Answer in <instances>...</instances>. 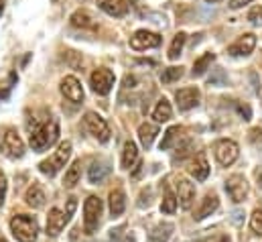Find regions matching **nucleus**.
<instances>
[{
  "label": "nucleus",
  "mask_w": 262,
  "mask_h": 242,
  "mask_svg": "<svg viewBox=\"0 0 262 242\" xmlns=\"http://www.w3.org/2000/svg\"><path fill=\"white\" fill-rule=\"evenodd\" d=\"M59 138V120L49 116L45 122L37 124L33 130H31V136H29V145L33 151L41 153L49 147H53Z\"/></svg>",
  "instance_id": "1"
},
{
  "label": "nucleus",
  "mask_w": 262,
  "mask_h": 242,
  "mask_svg": "<svg viewBox=\"0 0 262 242\" xmlns=\"http://www.w3.org/2000/svg\"><path fill=\"white\" fill-rule=\"evenodd\" d=\"M10 230H12V236L18 242H35L37 234H39V224L33 216L16 214L10 220Z\"/></svg>",
  "instance_id": "2"
},
{
  "label": "nucleus",
  "mask_w": 262,
  "mask_h": 242,
  "mask_svg": "<svg viewBox=\"0 0 262 242\" xmlns=\"http://www.w3.org/2000/svg\"><path fill=\"white\" fill-rule=\"evenodd\" d=\"M69 157H71V143H69V140H63V143L57 147V151H55L49 159L41 161L39 171H41L43 175L53 177V175H57V171H61V169L66 167V163L69 161Z\"/></svg>",
  "instance_id": "3"
},
{
  "label": "nucleus",
  "mask_w": 262,
  "mask_h": 242,
  "mask_svg": "<svg viewBox=\"0 0 262 242\" xmlns=\"http://www.w3.org/2000/svg\"><path fill=\"white\" fill-rule=\"evenodd\" d=\"M102 210H104V204L100 197L90 195L85 199V204H83V230H85V234H94L98 230Z\"/></svg>",
  "instance_id": "4"
},
{
  "label": "nucleus",
  "mask_w": 262,
  "mask_h": 242,
  "mask_svg": "<svg viewBox=\"0 0 262 242\" xmlns=\"http://www.w3.org/2000/svg\"><path fill=\"white\" fill-rule=\"evenodd\" d=\"M114 82H116V77H114L112 69H108V67H98L90 75V86L98 96H108L114 88Z\"/></svg>",
  "instance_id": "5"
},
{
  "label": "nucleus",
  "mask_w": 262,
  "mask_h": 242,
  "mask_svg": "<svg viewBox=\"0 0 262 242\" xmlns=\"http://www.w3.org/2000/svg\"><path fill=\"white\" fill-rule=\"evenodd\" d=\"M0 151L8 159H20L25 155V143L16 130H6L0 138Z\"/></svg>",
  "instance_id": "6"
},
{
  "label": "nucleus",
  "mask_w": 262,
  "mask_h": 242,
  "mask_svg": "<svg viewBox=\"0 0 262 242\" xmlns=\"http://www.w3.org/2000/svg\"><path fill=\"white\" fill-rule=\"evenodd\" d=\"M213 153H215V159H217L220 165L230 167L232 163H236V159L240 155V149L232 138H220L213 145Z\"/></svg>",
  "instance_id": "7"
},
{
  "label": "nucleus",
  "mask_w": 262,
  "mask_h": 242,
  "mask_svg": "<svg viewBox=\"0 0 262 242\" xmlns=\"http://www.w3.org/2000/svg\"><path fill=\"white\" fill-rule=\"evenodd\" d=\"M83 124H85L88 132H90L94 138H98L100 143H108V140H110V126H108V122L104 120L100 114H96V112H85Z\"/></svg>",
  "instance_id": "8"
},
{
  "label": "nucleus",
  "mask_w": 262,
  "mask_h": 242,
  "mask_svg": "<svg viewBox=\"0 0 262 242\" xmlns=\"http://www.w3.org/2000/svg\"><path fill=\"white\" fill-rule=\"evenodd\" d=\"M163 41V37L159 33H152V31H146V29H140L136 31L130 37V47L134 51H146V49H155L159 47Z\"/></svg>",
  "instance_id": "9"
},
{
  "label": "nucleus",
  "mask_w": 262,
  "mask_h": 242,
  "mask_svg": "<svg viewBox=\"0 0 262 242\" xmlns=\"http://www.w3.org/2000/svg\"><path fill=\"white\" fill-rule=\"evenodd\" d=\"M59 90H61V94L69 102H73V104H81L83 102V88H81V82L75 75H66L61 79Z\"/></svg>",
  "instance_id": "10"
},
{
  "label": "nucleus",
  "mask_w": 262,
  "mask_h": 242,
  "mask_svg": "<svg viewBox=\"0 0 262 242\" xmlns=\"http://www.w3.org/2000/svg\"><path fill=\"white\" fill-rule=\"evenodd\" d=\"M256 47V35L252 33H244L242 37H238L230 47H228V53L234 55V57H246L254 51Z\"/></svg>",
  "instance_id": "11"
},
{
  "label": "nucleus",
  "mask_w": 262,
  "mask_h": 242,
  "mask_svg": "<svg viewBox=\"0 0 262 242\" xmlns=\"http://www.w3.org/2000/svg\"><path fill=\"white\" fill-rule=\"evenodd\" d=\"M226 191L232 197V201H236V204L244 201L246 195H248V182H246V177L244 175H232V177H228Z\"/></svg>",
  "instance_id": "12"
},
{
  "label": "nucleus",
  "mask_w": 262,
  "mask_h": 242,
  "mask_svg": "<svg viewBox=\"0 0 262 242\" xmlns=\"http://www.w3.org/2000/svg\"><path fill=\"white\" fill-rule=\"evenodd\" d=\"M199 98H201V94H199L197 88H183V90H179V92L175 94L177 106H179V110H183V112L195 108L197 104H199Z\"/></svg>",
  "instance_id": "13"
},
{
  "label": "nucleus",
  "mask_w": 262,
  "mask_h": 242,
  "mask_svg": "<svg viewBox=\"0 0 262 242\" xmlns=\"http://www.w3.org/2000/svg\"><path fill=\"white\" fill-rule=\"evenodd\" d=\"M193 199H195V185L189 182V179H179L177 182V201L181 204L183 210H189L193 206Z\"/></svg>",
  "instance_id": "14"
},
{
  "label": "nucleus",
  "mask_w": 262,
  "mask_h": 242,
  "mask_svg": "<svg viewBox=\"0 0 262 242\" xmlns=\"http://www.w3.org/2000/svg\"><path fill=\"white\" fill-rule=\"evenodd\" d=\"M69 222L66 218V214L59 208H51L49 216H47V234L49 236H59V232L66 228V224Z\"/></svg>",
  "instance_id": "15"
},
{
  "label": "nucleus",
  "mask_w": 262,
  "mask_h": 242,
  "mask_svg": "<svg viewBox=\"0 0 262 242\" xmlns=\"http://www.w3.org/2000/svg\"><path fill=\"white\" fill-rule=\"evenodd\" d=\"M187 171H189L191 177H195L197 182H205L207 175H209V163H207V157H205L203 153L195 155V159L189 163Z\"/></svg>",
  "instance_id": "16"
},
{
  "label": "nucleus",
  "mask_w": 262,
  "mask_h": 242,
  "mask_svg": "<svg viewBox=\"0 0 262 242\" xmlns=\"http://www.w3.org/2000/svg\"><path fill=\"white\" fill-rule=\"evenodd\" d=\"M71 25L75 27V29H90V31H96L98 29V23H96V18L85 10V8H79V10H75L73 14H71Z\"/></svg>",
  "instance_id": "17"
},
{
  "label": "nucleus",
  "mask_w": 262,
  "mask_h": 242,
  "mask_svg": "<svg viewBox=\"0 0 262 242\" xmlns=\"http://www.w3.org/2000/svg\"><path fill=\"white\" fill-rule=\"evenodd\" d=\"M98 6L110 16H124L128 12V0H98Z\"/></svg>",
  "instance_id": "18"
},
{
  "label": "nucleus",
  "mask_w": 262,
  "mask_h": 242,
  "mask_svg": "<svg viewBox=\"0 0 262 242\" xmlns=\"http://www.w3.org/2000/svg\"><path fill=\"white\" fill-rule=\"evenodd\" d=\"M157 134H159V126H157V124L142 122V124L138 126V138H140V145H142L144 149H150V145L155 143Z\"/></svg>",
  "instance_id": "19"
},
{
  "label": "nucleus",
  "mask_w": 262,
  "mask_h": 242,
  "mask_svg": "<svg viewBox=\"0 0 262 242\" xmlns=\"http://www.w3.org/2000/svg\"><path fill=\"white\" fill-rule=\"evenodd\" d=\"M175 226L169 224V222H163V224H157L150 232H148V238L146 242H169L171 234H173Z\"/></svg>",
  "instance_id": "20"
},
{
  "label": "nucleus",
  "mask_w": 262,
  "mask_h": 242,
  "mask_svg": "<svg viewBox=\"0 0 262 242\" xmlns=\"http://www.w3.org/2000/svg\"><path fill=\"white\" fill-rule=\"evenodd\" d=\"M25 201H27V206H31V208H41V206L45 204V191H43V187H41L39 183H33V185L27 189V193H25Z\"/></svg>",
  "instance_id": "21"
},
{
  "label": "nucleus",
  "mask_w": 262,
  "mask_h": 242,
  "mask_svg": "<svg viewBox=\"0 0 262 242\" xmlns=\"http://www.w3.org/2000/svg\"><path fill=\"white\" fill-rule=\"evenodd\" d=\"M124 208H126V195H124V191L120 187L118 189H112L110 191V214L112 216H122Z\"/></svg>",
  "instance_id": "22"
},
{
  "label": "nucleus",
  "mask_w": 262,
  "mask_h": 242,
  "mask_svg": "<svg viewBox=\"0 0 262 242\" xmlns=\"http://www.w3.org/2000/svg\"><path fill=\"white\" fill-rule=\"evenodd\" d=\"M217 206H220V199H217V195H205V199H203V201H201V206L197 208L195 220H203V218L211 216V214L217 210Z\"/></svg>",
  "instance_id": "23"
},
{
  "label": "nucleus",
  "mask_w": 262,
  "mask_h": 242,
  "mask_svg": "<svg viewBox=\"0 0 262 242\" xmlns=\"http://www.w3.org/2000/svg\"><path fill=\"white\" fill-rule=\"evenodd\" d=\"M108 173H110L108 163H104V161H96V163H92V167H90V171H88V179L98 185V183H102L106 177H108Z\"/></svg>",
  "instance_id": "24"
},
{
  "label": "nucleus",
  "mask_w": 262,
  "mask_h": 242,
  "mask_svg": "<svg viewBox=\"0 0 262 242\" xmlns=\"http://www.w3.org/2000/svg\"><path fill=\"white\" fill-rule=\"evenodd\" d=\"M138 161V149L132 140H126L124 147H122V167L124 169H132Z\"/></svg>",
  "instance_id": "25"
},
{
  "label": "nucleus",
  "mask_w": 262,
  "mask_h": 242,
  "mask_svg": "<svg viewBox=\"0 0 262 242\" xmlns=\"http://www.w3.org/2000/svg\"><path fill=\"white\" fill-rule=\"evenodd\" d=\"M171 116H173V108H171L169 100H167V98L159 100L157 106H155V110H152V118L157 122H169Z\"/></svg>",
  "instance_id": "26"
},
{
  "label": "nucleus",
  "mask_w": 262,
  "mask_h": 242,
  "mask_svg": "<svg viewBox=\"0 0 262 242\" xmlns=\"http://www.w3.org/2000/svg\"><path fill=\"white\" fill-rule=\"evenodd\" d=\"M181 134H183V126H171V128L165 132L163 140H161V151L171 149V147L181 138Z\"/></svg>",
  "instance_id": "27"
},
{
  "label": "nucleus",
  "mask_w": 262,
  "mask_h": 242,
  "mask_svg": "<svg viewBox=\"0 0 262 242\" xmlns=\"http://www.w3.org/2000/svg\"><path fill=\"white\" fill-rule=\"evenodd\" d=\"M79 177H81V161H73L71 167L67 169L66 177H63V185H66L67 189H71V187L77 185Z\"/></svg>",
  "instance_id": "28"
},
{
  "label": "nucleus",
  "mask_w": 262,
  "mask_h": 242,
  "mask_svg": "<svg viewBox=\"0 0 262 242\" xmlns=\"http://www.w3.org/2000/svg\"><path fill=\"white\" fill-rule=\"evenodd\" d=\"M213 59H215V55H213V53H203L199 59H195V63H193V69H191V73H193L195 77L203 75V73L209 69V65L213 63Z\"/></svg>",
  "instance_id": "29"
},
{
  "label": "nucleus",
  "mask_w": 262,
  "mask_h": 242,
  "mask_svg": "<svg viewBox=\"0 0 262 242\" xmlns=\"http://www.w3.org/2000/svg\"><path fill=\"white\" fill-rule=\"evenodd\" d=\"M185 41H187V35L185 33H177L175 35V39H173V43H171V47H169V59H179V55H181V51H183V47H185Z\"/></svg>",
  "instance_id": "30"
},
{
  "label": "nucleus",
  "mask_w": 262,
  "mask_h": 242,
  "mask_svg": "<svg viewBox=\"0 0 262 242\" xmlns=\"http://www.w3.org/2000/svg\"><path fill=\"white\" fill-rule=\"evenodd\" d=\"M175 210H177V197L173 195L171 189H165V199L161 204V212L163 214H175Z\"/></svg>",
  "instance_id": "31"
},
{
  "label": "nucleus",
  "mask_w": 262,
  "mask_h": 242,
  "mask_svg": "<svg viewBox=\"0 0 262 242\" xmlns=\"http://www.w3.org/2000/svg\"><path fill=\"white\" fill-rule=\"evenodd\" d=\"M183 75V67H167L161 75V82L163 84H171V82H177L179 77Z\"/></svg>",
  "instance_id": "32"
},
{
  "label": "nucleus",
  "mask_w": 262,
  "mask_h": 242,
  "mask_svg": "<svg viewBox=\"0 0 262 242\" xmlns=\"http://www.w3.org/2000/svg\"><path fill=\"white\" fill-rule=\"evenodd\" d=\"M250 228L254 234H262V210H254L250 216Z\"/></svg>",
  "instance_id": "33"
},
{
  "label": "nucleus",
  "mask_w": 262,
  "mask_h": 242,
  "mask_svg": "<svg viewBox=\"0 0 262 242\" xmlns=\"http://www.w3.org/2000/svg\"><path fill=\"white\" fill-rule=\"evenodd\" d=\"M248 21L252 25H262V6H254L250 12H248Z\"/></svg>",
  "instance_id": "34"
},
{
  "label": "nucleus",
  "mask_w": 262,
  "mask_h": 242,
  "mask_svg": "<svg viewBox=\"0 0 262 242\" xmlns=\"http://www.w3.org/2000/svg\"><path fill=\"white\" fill-rule=\"evenodd\" d=\"M236 108H238V112H240V116H242L244 120H250V118H252V110H250V106H248V104L238 102V104H236Z\"/></svg>",
  "instance_id": "35"
},
{
  "label": "nucleus",
  "mask_w": 262,
  "mask_h": 242,
  "mask_svg": "<svg viewBox=\"0 0 262 242\" xmlns=\"http://www.w3.org/2000/svg\"><path fill=\"white\" fill-rule=\"evenodd\" d=\"M197 242H230V238H228L226 234H222V232H215V234L205 236V238H201V240H197Z\"/></svg>",
  "instance_id": "36"
},
{
  "label": "nucleus",
  "mask_w": 262,
  "mask_h": 242,
  "mask_svg": "<svg viewBox=\"0 0 262 242\" xmlns=\"http://www.w3.org/2000/svg\"><path fill=\"white\" fill-rule=\"evenodd\" d=\"M75 208H77V199H75V197H69V199H67V208H66V212H63V214H66V218H67V220H71V216H73V212H75Z\"/></svg>",
  "instance_id": "37"
},
{
  "label": "nucleus",
  "mask_w": 262,
  "mask_h": 242,
  "mask_svg": "<svg viewBox=\"0 0 262 242\" xmlns=\"http://www.w3.org/2000/svg\"><path fill=\"white\" fill-rule=\"evenodd\" d=\"M4 195H6V177H4V173L0 171V206H2V201H4Z\"/></svg>",
  "instance_id": "38"
},
{
  "label": "nucleus",
  "mask_w": 262,
  "mask_h": 242,
  "mask_svg": "<svg viewBox=\"0 0 262 242\" xmlns=\"http://www.w3.org/2000/svg\"><path fill=\"white\" fill-rule=\"evenodd\" d=\"M122 230H124V224L122 226H118V228H114V230H110V240L108 242H116L120 238V234H122Z\"/></svg>",
  "instance_id": "39"
},
{
  "label": "nucleus",
  "mask_w": 262,
  "mask_h": 242,
  "mask_svg": "<svg viewBox=\"0 0 262 242\" xmlns=\"http://www.w3.org/2000/svg\"><path fill=\"white\" fill-rule=\"evenodd\" d=\"M252 0H230V8L232 10H238V8H242L244 4H250Z\"/></svg>",
  "instance_id": "40"
},
{
  "label": "nucleus",
  "mask_w": 262,
  "mask_h": 242,
  "mask_svg": "<svg viewBox=\"0 0 262 242\" xmlns=\"http://www.w3.org/2000/svg\"><path fill=\"white\" fill-rule=\"evenodd\" d=\"M242 216H244V212H242V210H236V212L232 214V222H234V224H242Z\"/></svg>",
  "instance_id": "41"
},
{
  "label": "nucleus",
  "mask_w": 262,
  "mask_h": 242,
  "mask_svg": "<svg viewBox=\"0 0 262 242\" xmlns=\"http://www.w3.org/2000/svg\"><path fill=\"white\" fill-rule=\"evenodd\" d=\"M256 182H258V187L262 189V169H258V171H256Z\"/></svg>",
  "instance_id": "42"
},
{
  "label": "nucleus",
  "mask_w": 262,
  "mask_h": 242,
  "mask_svg": "<svg viewBox=\"0 0 262 242\" xmlns=\"http://www.w3.org/2000/svg\"><path fill=\"white\" fill-rule=\"evenodd\" d=\"M122 242H136V238H134L132 234H128V236H124V240Z\"/></svg>",
  "instance_id": "43"
},
{
  "label": "nucleus",
  "mask_w": 262,
  "mask_h": 242,
  "mask_svg": "<svg viewBox=\"0 0 262 242\" xmlns=\"http://www.w3.org/2000/svg\"><path fill=\"white\" fill-rule=\"evenodd\" d=\"M4 4H6V0H0V16H2V12H4Z\"/></svg>",
  "instance_id": "44"
},
{
  "label": "nucleus",
  "mask_w": 262,
  "mask_h": 242,
  "mask_svg": "<svg viewBox=\"0 0 262 242\" xmlns=\"http://www.w3.org/2000/svg\"><path fill=\"white\" fill-rule=\"evenodd\" d=\"M0 242H6V238H4V236H0Z\"/></svg>",
  "instance_id": "45"
},
{
  "label": "nucleus",
  "mask_w": 262,
  "mask_h": 242,
  "mask_svg": "<svg viewBox=\"0 0 262 242\" xmlns=\"http://www.w3.org/2000/svg\"><path fill=\"white\" fill-rule=\"evenodd\" d=\"M205 2H220V0H205Z\"/></svg>",
  "instance_id": "46"
}]
</instances>
